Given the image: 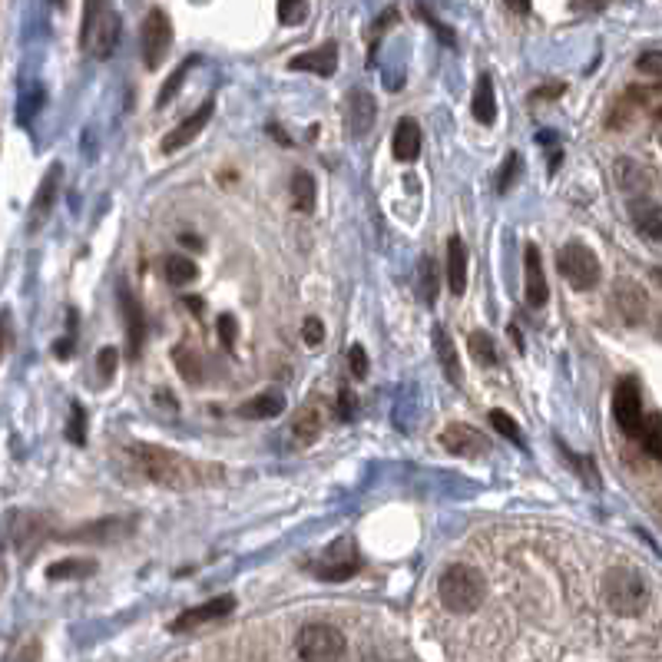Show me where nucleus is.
I'll use <instances>...</instances> for the list:
<instances>
[{"label":"nucleus","instance_id":"nucleus-2","mask_svg":"<svg viewBox=\"0 0 662 662\" xmlns=\"http://www.w3.org/2000/svg\"><path fill=\"white\" fill-rule=\"evenodd\" d=\"M437 596L447 613L467 616L477 613L484 600H487V583L480 576V569L467 567V563H451L437 580Z\"/></svg>","mask_w":662,"mask_h":662},{"label":"nucleus","instance_id":"nucleus-50","mask_svg":"<svg viewBox=\"0 0 662 662\" xmlns=\"http://www.w3.org/2000/svg\"><path fill=\"white\" fill-rule=\"evenodd\" d=\"M53 351H57V358H70V338H60Z\"/></svg>","mask_w":662,"mask_h":662},{"label":"nucleus","instance_id":"nucleus-8","mask_svg":"<svg viewBox=\"0 0 662 662\" xmlns=\"http://www.w3.org/2000/svg\"><path fill=\"white\" fill-rule=\"evenodd\" d=\"M613 418H616V424H619V430H623V434H629V437H639L646 414H642V395H639V384L633 381V378H623V381L616 384V391H613Z\"/></svg>","mask_w":662,"mask_h":662},{"label":"nucleus","instance_id":"nucleus-1","mask_svg":"<svg viewBox=\"0 0 662 662\" xmlns=\"http://www.w3.org/2000/svg\"><path fill=\"white\" fill-rule=\"evenodd\" d=\"M129 457L150 484H159V487H173V490H189L206 484L209 474H219L216 467L196 464L183 454L169 451V447H156V444H133L129 447Z\"/></svg>","mask_w":662,"mask_h":662},{"label":"nucleus","instance_id":"nucleus-4","mask_svg":"<svg viewBox=\"0 0 662 662\" xmlns=\"http://www.w3.org/2000/svg\"><path fill=\"white\" fill-rule=\"evenodd\" d=\"M308 573H315L318 580L325 583H345L351 576L361 573V553H358V543L355 536H338L331 543L325 546V553L308 563Z\"/></svg>","mask_w":662,"mask_h":662},{"label":"nucleus","instance_id":"nucleus-22","mask_svg":"<svg viewBox=\"0 0 662 662\" xmlns=\"http://www.w3.org/2000/svg\"><path fill=\"white\" fill-rule=\"evenodd\" d=\"M470 113H474L477 123H484V127H490L494 119H497V96H494V80H490L487 73L477 80L474 86V96H470Z\"/></svg>","mask_w":662,"mask_h":662},{"label":"nucleus","instance_id":"nucleus-19","mask_svg":"<svg viewBox=\"0 0 662 662\" xmlns=\"http://www.w3.org/2000/svg\"><path fill=\"white\" fill-rule=\"evenodd\" d=\"M60 176H63V166H50V173L44 176V183L37 189V199L30 206V229H40L44 222L50 219L53 212V202H57V192H60Z\"/></svg>","mask_w":662,"mask_h":662},{"label":"nucleus","instance_id":"nucleus-3","mask_svg":"<svg viewBox=\"0 0 662 662\" xmlns=\"http://www.w3.org/2000/svg\"><path fill=\"white\" fill-rule=\"evenodd\" d=\"M603 600L609 606V613L616 616H639L650 603V586L639 576L636 569L629 567H613L606 569L603 576Z\"/></svg>","mask_w":662,"mask_h":662},{"label":"nucleus","instance_id":"nucleus-31","mask_svg":"<svg viewBox=\"0 0 662 662\" xmlns=\"http://www.w3.org/2000/svg\"><path fill=\"white\" fill-rule=\"evenodd\" d=\"M173 364L179 368V374H183L189 384H202V358H199L196 348H189V345H176Z\"/></svg>","mask_w":662,"mask_h":662},{"label":"nucleus","instance_id":"nucleus-7","mask_svg":"<svg viewBox=\"0 0 662 662\" xmlns=\"http://www.w3.org/2000/svg\"><path fill=\"white\" fill-rule=\"evenodd\" d=\"M140 47H143V63L146 70H156L166 60L169 47H173V24L163 11H150L140 27Z\"/></svg>","mask_w":662,"mask_h":662},{"label":"nucleus","instance_id":"nucleus-45","mask_svg":"<svg viewBox=\"0 0 662 662\" xmlns=\"http://www.w3.org/2000/svg\"><path fill=\"white\" fill-rule=\"evenodd\" d=\"M397 20V11H384L381 17H378V24L372 27V50L378 47V40L384 37V30H388V24H395Z\"/></svg>","mask_w":662,"mask_h":662},{"label":"nucleus","instance_id":"nucleus-42","mask_svg":"<svg viewBox=\"0 0 662 662\" xmlns=\"http://www.w3.org/2000/svg\"><path fill=\"white\" fill-rule=\"evenodd\" d=\"M302 341L305 345H322L325 341V325H322V318H305L302 325Z\"/></svg>","mask_w":662,"mask_h":662},{"label":"nucleus","instance_id":"nucleus-17","mask_svg":"<svg viewBox=\"0 0 662 662\" xmlns=\"http://www.w3.org/2000/svg\"><path fill=\"white\" fill-rule=\"evenodd\" d=\"M629 219L636 225V233L650 242H662V209L652 199L639 196L629 202Z\"/></svg>","mask_w":662,"mask_h":662},{"label":"nucleus","instance_id":"nucleus-21","mask_svg":"<svg viewBox=\"0 0 662 662\" xmlns=\"http://www.w3.org/2000/svg\"><path fill=\"white\" fill-rule=\"evenodd\" d=\"M421 127L411 117H405L395 129V140H391V152H395L397 163H414L421 152Z\"/></svg>","mask_w":662,"mask_h":662},{"label":"nucleus","instance_id":"nucleus-12","mask_svg":"<svg viewBox=\"0 0 662 662\" xmlns=\"http://www.w3.org/2000/svg\"><path fill=\"white\" fill-rule=\"evenodd\" d=\"M441 447H447L454 457H484L490 454V437L467 424H447L441 430Z\"/></svg>","mask_w":662,"mask_h":662},{"label":"nucleus","instance_id":"nucleus-29","mask_svg":"<svg viewBox=\"0 0 662 662\" xmlns=\"http://www.w3.org/2000/svg\"><path fill=\"white\" fill-rule=\"evenodd\" d=\"M291 209L308 216L315 212V176L312 173H298L291 176Z\"/></svg>","mask_w":662,"mask_h":662},{"label":"nucleus","instance_id":"nucleus-13","mask_svg":"<svg viewBox=\"0 0 662 662\" xmlns=\"http://www.w3.org/2000/svg\"><path fill=\"white\" fill-rule=\"evenodd\" d=\"M523 295H527V305H534V308H543L546 298H550V285H546V275H543L540 249H536L534 242L523 249Z\"/></svg>","mask_w":662,"mask_h":662},{"label":"nucleus","instance_id":"nucleus-51","mask_svg":"<svg viewBox=\"0 0 662 662\" xmlns=\"http://www.w3.org/2000/svg\"><path fill=\"white\" fill-rule=\"evenodd\" d=\"M186 305H189V308H192V312H202V298H192V295H189V298H186Z\"/></svg>","mask_w":662,"mask_h":662},{"label":"nucleus","instance_id":"nucleus-43","mask_svg":"<svg viewBox=\"0 0 662 662\" xmlns=\"http://www.w3.org/2000/svg\"><path fill=\"white\" fill-rule=\"evenodd\" d=\"M348 368H351V374L355 378H368V355H364V348L361 345H351V351H348Z\"/></svg>","mask_w":662,"mask_h":662},{"label":"nucleus","instance_id":"nucleus-36","mask_svg":"<svg viewBox=\"0 0 662 662\" xmlns=\"http://www.w3.org/2000/svg\"><path fill=\"white\" fill-rule=\"evenodd\" d=\"M67 441L70 444H86V411L80 405L70 407V421H67Z\"/></svg>","mask_w":662,"mask_h":662},{"label":"nucleus","instance_id":"nucleus-18","mask_svg":"<svg viewBox=\"0 0 662 662\" xmlns=\"http://www.w3.org/2000/svg\"><path fill=\"white\" fill-rule=\"evenodd\" d=\"M378 119V106H374V96L368 90H351L348 94V129L351 136H368Z\"/></svg>","mask_w":662,"mask_h":662},{"label":"nucleus","instance_id":"nucleus-35","mask_svg":"<svg viewBox=\"0 0 662 662\" xmlns=\"http://www.w3.org/2000/svg\"><path fill=\"white\" fill-rule=\"evenodd\" d=\"M308 17V0H279V20L289 27H298Z\"/></svg>","mask_w":662,"mask_h":662},{"label":"nucleus","instance_id":"nucleus-20","mask_svg":"<svg viewBox=\"0 0 662 662\" xmlns=\"http://www.w3.org/2000/svg\"><path fill=\"white\" fill-rule=\"evenodd\" d=\"M447 291L454 298L467 291V245L461 235L447 239Z\"/></svg>","mask_w":662,"mask_h":662},{"label":"nucleus","instance_id":"nucleus-26","mask_svg":"<svg viewBox=\"0 0 662 662\" xmlns=\"http://www.w3.org/2000/svg\"><path fill=\"white\" fill-rule=\"evenodd\" d=\"M163 275H166V282H169V285L183 289V285H192V282L199 279V266L192 262V258H186V256H166Z\"/></svg>","mask_w":662,"mask_h":662},{"label":"nucleus","instance_id":"nucleus-15","mask_svg":"<svg viewBox=\"0 0 662 662\" xmlns=\"http://www.w3.org/2000/svg\"><path fill=\"white\" fill-rule=\"evenodd\" d=\"M289 70L315 73V77H331V73L338 70V44L335 40H325L322 47L305 50V53H298V57H291Z\"/></svg>","mask_w":662,"mask_h":662},{"label":"nucleus","instance_id":"nucleus-38","mask_svg":"<svg viewBox=\"0 0 662 662\" xmlns=\"http://www.w3.org/2000/svg\"><path fill=\"white\" fill-rule=\"evenodd\" d=\"M517 173H520V156H517V152H511V156H507V163H503V169H500V176H497V192H507V189L513 186Z\"/></svg>","mask_w":662,"mask_h":662},{"label":"nucleus","instance_id":"nucleus-5","mask_svg":"<svg viewBox=\"0 0 662 662\" xmlns=\"http://www.w3.org/2000/svg\"><path fill=\"white\" fill-rule=\"evenodd\" d=\"M557 268H560V275H563V279H567L576 291L596 289L600 279H603L600 258H596V252H593L590 245H583V242L563 245L560 256H557Z\"/></svg>","mask_w":662,"mask_h":662},{"label":"nucleus","instance_id":"nucleus-28","mask_svg":"<svg viewBox=\"0 0 662 662\" xmlns=\"http://www.w3.org/2000/svg\"><path fill=\"white\" fill-rule=\"evenodd\" d=\"M467 348H470V358L480 364V368H494L500 361V355H497V341H494V335H487V331H470L467 335Z\"/></svg>","mask_w":662,"mask_h":662},{"label":"nucleus","instance_id":"nucleus-30","mask_svg":"<svg viewBox=\"0 0 662 662\" xmlns=\"http://www.w3.org/2000/svg\"><path fill=\"white\" fill-rule=\"evenodd\" d=\"M96 573V560H60L47 569V580H86Z\"/></svg>","mask_w":662,"mask_h":662},{"label":"nucleus","instance_id":"nucleus-9","mask_svg":"<svg viewBox=\"0 0 662 662\" xmlns=\"http://www.w3.org/2000/svg\"><path fill=\"white\" fill-rule=\"evenodd\" d=\"M119 308H123V325H127V351L129 358H140L143 345H146V335H150V325H146V312H143L136 291L119 285Z\"/></svg>","mask_w":662,"mask_h":662},{"label":"nucleus","instance_id":"nucleus-34","mask_svg":"<svg viewBox=\"0 0 662 662\" xmlns=\"http://www.w3.org/2000/svg\"><path fill=\"white\" fill-rule=\"evenodd\" d=\"M196 63H199V57H189L186 63H183V67H176V70L169 73V80L163 83V90H159V96H156V106H159V110H163V106H169V100H173V96L179 94V86L186 83L189 70H192Z\"/></svg>","mask_w":662,"mask_h":662},{"label":"nucleus","instance_id":"nucleus-27","mask_svg":"<svg viewBox=\"0 0 662 662\" xmlns=\"http://www.w3.org/2000/svg\"><path fill=\"white\" fill-rule=\"evenodd\" d=\"M418 295L424 305H434L437 302V295H441V272H437V266H434V258L424 256L418 266Z\"/></svg>","mask_w":662,"mask_h":662},{"label":"nucleus","instance_id":"nucleus-33","mask_svg":"<svg viewBox=\"0 0 662 662\" xmlns=\"http://www.w3.org/2000/svg\"><path fill=\"white\" fill-rule=\"evenodd\" d=\"M636 441L642 444V451L650 454V457L662 461V414H646Z\"/></svg>","mask_w":662,"mask_h":662},{"label":"nucleus","instance_id":"nucleus-39","mask_svg":"<svg viewBox=\"0 0 662 662\" xmlns=\"http://www.w3.org/2000/svg\"><path fill=\"white\" fill-rule=\"evenodd\" d=\"M636 70L646 73V77H659L662 80V50H646V53L636 60Z\"/></svg>","mask_w":662,"mask_h":662},{"label":"nucleus","instance_id":"nucleus-24","mask_svg":"<svg viewBox=\"0 0 662 662\" xmlns=\"http://www.w3.org/2000/svg\"><path fill=\"white\" fill-rule=\"evenodd\" d=\"M289 434H291V444H295V447H308V444L318 441V434H322V418H318V411H315V407L295 411Z\"/></svg>","mask_w":662,"mask_h":662},{"label":"nucleus","instance_id":"nucleus-6","mask_svg":"<svg viewBox=\"0 0 662 662\" xmlns=\"http://www.w3.org/2000/svg\"><path fill=\"white\" fill-rule=\"evenodd\" d=\"M295 652L298 659H341L348 652V642H345V633L328 623H308V626L298 629V639H295Z\"/></svg>","mask_w":662,"mask_h":662},{"label":"nucleus","instance_id":"nucleus-23","mask_svg":"<svg viewBox=\"0 0 662 662\" xmlns=\"http://www.w3.org/2000/svg\"><path fill=\"white\" fill-rule=\"evenodd\" d=\"M282 411H285V397H282L279 391H266V395L249 397V401L239 407V418L268 421V418H279Z\"/></svg>","mask_w":662,"mask_h":662},{"label":"nucleus","instance_id":"nucleus-41","mask_svg":"<svg viewBox=\"0 0 662 662\" xmlns=\"http://www.w3.org/2000/svg\"><path fill=\"white\" fill-rule=\"evenodd\" d=\"M117 364H119L117 348H110V345H106V348L100 351V358H96V368H100V378H103V381H113V374H117Z\"/></svg>","mask_w":662,"mask_h":662},{"label":"nucleus","instance_id":"nucleus-44","mask_svg":"<svg viewBox=\"0 0 662 662\" xmlns=\"http://www.w3.org/2000/svg\"><path fill=\"white\" fill-rule=\"evenodd\" d=\"M418 17H424V20H428V24L434 27V34L441 37V40H444V44H447V47H454V34H451V27H444L441 20H434V13H428V7H421V4H418Z\"/></svg>","mask_w":662,"mask_h":662},{"label":"nucleus","instance_id":"nucleus-32","mask_svg":"<svg viewBox=\"0 0 662 662\" xmlns=\"http://www.w3.org/2000/svg\"><path fill=\"white\" fill-rule=\"evenodd\" d=\"M113 11V0H83V20H80V47L90 40V34L96 30V24L103 20L106 13Z\"/></svg>","mask_w":662,"mask_h":662},{"label":"nucleus","instance_id":"nucleus-37","mask_svg":"<svg viewBox=\"0 0 662 662\" xmlns=\"http://www.w3.org/2000/svg\"><path fill=\"white\" fill-rule=\"evenodd\" d=\"M487 418H490V424H494V428H497L500 434H503V437H507V441H513V444H523L520 430H517V421H513L511 414H507V411H490Z\"/></svg>","mask_w":662,"mask_h":662},{"label":"nucleus","instance_id":"nucleus-53","mask_svg":"<svg viewBox=\"0 0 662 662\" xmlns=\"http://www.w3.org/2000/svg\"><path fill=\"white\" fill-rule=\"evenodd\" d=\"M50 4H53V7H63V4H67V0H50Z\"/></svg>","mask_w":662,"mask_h":662},{"label":"nucleus","instance_id":"nucleus-11","mask_svg":"<svg viewBox=\"0 0 662 662\" xmlns=\"http://www.w3.org/2000/svg\"><path fill=\"white\" fill-rule=\"evenodd\" d=\"M133 527H136L133 517H106V520L77 527L73 534H63V540H77V543H113V540H123V536L133 534Z\"/></svg>","mask_w":662,"mask_h":662},{"label":"nucleus","instance_id":"nucleus-16","mask_svg":"<svg viewBox=\"0 0 662 662\" xmlns=\"http://www.w3.org/2000/svg\"><path fill=\"white\" fill-rule=\"evenodd\" d=\"M613 302L629 325H639V322L646 318V305H650V298H646V289H642L639 282L619 279L613 285Z\"/></svg>","mask_w":662,"mask_h":662},{"label":"nucleus","instance_id":"nucleus-49","mask_svg":"<svg viewBox=\"0 0 662 662\" xmlns=\"http://www.w3.org/2000/svg\"><path fill=\"white\" fill-rule=\"evenodd\" d=\"M503 4H507V7H511L513 13H527V11H530V4H534V0H503Z\"/></svg>","mask_w":662,"mask_h":662},{"label":"nucleus","instance_id":"nucleus-52","mask_svg":"<svg viewBox=\"0 0 662 662\" xmlns=\"http://www.w3.org/2000/svg\"><path fill=\"white\" fill-rule=\"evenodd\" d=\"M183 242H186L189 249H199V245H202V242H199V239H196V235H186V239H183Z\"/></svg>","mask_w":662,"mask_h":662},{"label":"nucleus","instance_id":"nucleus-48","mask_svg":"<svg viewBox=\"0 0 662 662\" xmlns=\"http://www.w3.org/2000/svg\"><path fill=\"white\" fill-rule=\"evenodd\" d=\"M341 405H338V411H341V418H351V411H355V397L348 395V391H341V397H338Z\"/></svg>","mask_w":662,"mask_h":662},{"label":"nucleus","instance_id":"nucleus-46","mask_svg":"<svg viewBox=\"0 0 662 662\" xmlns=\"http://www.w3.org/2000/svg\"><path fill=\"white\" fill-rule=\"evenodd\" d=\"M563 90H567V83H560V80H553V83H546V86H540V90H534V100H557V96H563Z\"/></svg>","mask_w":662,"mask_h":662},{"label":"nucleus","instance_id":"nucleus-47","mask_svg":"<svg viewBox=\"0 0 662 662\" xmlns=\"http://www.w3.org/2000/svg\"><path fill=\"white\" fill-rule=\"evenodd\" d=\"M13 348V325H11V312H4V351Z\"/></svg>","mask_w":662,"mask_h":662},{"label":"nucleus","instance_id":"nucleus-10","mask_svg":"<svg viewBox=\"0 0 662 662\" xmlns=\"http://www.w3.org/2000/svg\"><path fill=\"white\" fill-rule=\"evenodd\" d=\"M229 613H235L233 593L216 596L209 603H199V606H192V609H186V613L176 616L173 623H169V629H173V633H192V629L206 626V623H219V619H225Z\"/></svg>","mask_w":662,"mask_h":662},{"label":"nucleus","instance_id":"nucleus-25","mask_svg":"<svg viewBox=\"0 0 662 662\" xmlns=\"http://www.w3.org/2000/svg\"><path fill=\"white\" fill-rule=\"evenodd\" d=\"M434 348H437V361H441L444 374L451 384H461L464 381V372H461V358H457V348H454L451 335L444 331L441 325L434 328Z\"/></svg>","mask_w":662,"mask_h":662},{"label":"nucleus","instance_id":"nucleus-14","mask_svg":"<svg viewBox=\"0 0 662 662\" xmlns=\"http://www.w3.org/2000/svg\"><path fill=\"white\" fill-rule=\"evenodd\" d=\"M212 110H216V103H212V100H206V103L199 106L192 117H186L183 123H179V127H173L169 133H166L163 143H159V150L169 156V152H179L183 146H189V143L196 140L199 133L206 129V123L212 119Z\"/></svg>","mask_w":662,"mask_h":662},{"label":"nucleus","instance_id":"nucleus-40","mask_svg":"<svg viewBox=\"0 0 662 662\" xmlns=\"http://www.w3.org/2000/svg\"><path fill=\"white\" fill-rule=\"evenodd\" d=\"M216 328H219V341L222 348H235V335H239V325H235V315H219V322H216Z\"/></svg>","mask_w":662,"mask_h":662}]
</instances>
